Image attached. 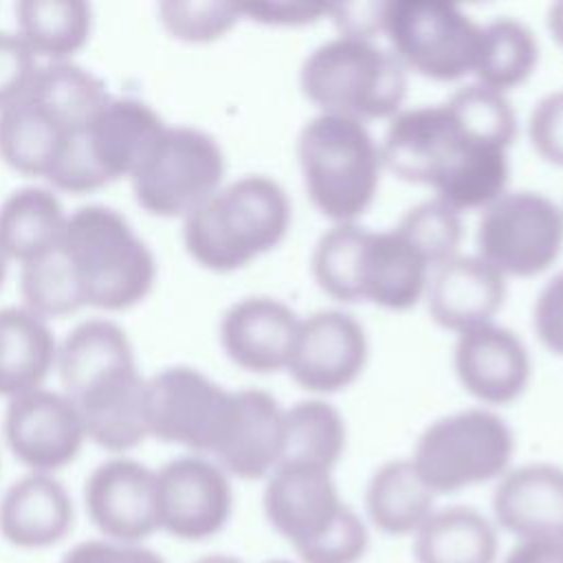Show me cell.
Here are the masks:
<instances>
[{
    "label": "cell",
    "instance_id": "obj_1",
    "mask_svg": "<svg viewBox=\"0 0 563 563\" xmlns=\"http://www.w3.org/2000/svg\"><path fill=\"white\" fill-rule=\"evenodd\" d=\"M517 130L508 95L471 81L442 101L400 108L378 143L387 172L464 213L508 189Z\"/></svg>",
    "mask_w": 563,
    "mask_h": 563
},
{
    "label": "cell",
    "instance_id": "obj_2",
    "mask_svg": "<svg viewBox=\"0 0 563 563\" xmlns=\"http://www.w3.org/2000/svg\"><path fill=\"white\" fill-rule=\"evenodd\" d=\"M310 273L334 301L402 312L424 299L431 266L396 227L376 231L347 222L319 235Z\"/></svg>",
    "mask_w": 563,
    "mask_h": 563
},
{
    "label": "cell",
    "instance_id": "obj_3",
    "mask_svg": "<svg viewBox=\"0 0 563 563\" xmlns=\"http://www.w3.org/2000/svg\"><path fill=\"white\" fill-rule=\"evenodd\" d=\"M292 205L268 174H244L211 194L183 218L189 257L211 273H233L273 251L286 238Z\"/></svg>",
    "mask_w": 563,
    "mask_h": 563
},
{
    "label": "cell",
    "instance_id": "obj_4",
    "mask_svg": "<svg viewBox=\"0 0 563 563\" xmlns=\"http://www.w3.org/2000/svg\"><path fill=\"white\" fill-rule=\"evenodd\" d=\"M262 510L297 563H361L369 550V526L343 499L332 471L279 464L264 479Z\"/></svg>",
    "mask_w": 563,
    "mask_h": 563
},
{
    "label": "cell",
    "instance_id": "obj_5",
    "mask_svg": "<svg viewBox=\"0 0 563 563\" xmlns=\"http://www.w3.org/2000/svg\"><path fill=\"white\" fill-rule=\"evenodd\" d=\"M59 246L77 275L86 308L128 310L154 288L156 255L114 207L90 202L68 211Z\"/></svg>",
    "mask_w": 563,
    "mask_h": 563
},
{
    "label": "cell",
    "instance_id": "obj_6",
    "mask_svg": "<svg viewBox=\"0 0 563 563\" xmlns=\"http://www.w3.org/2000/svg\"><path fill=\"white\" fill-rule=\"evenodd\" d=\"M295 154L306 196L330 224L358 222L367 213L385 172L367 123L317 112L301 125Z\"/></svg>",
    "mask_w": 563,
    "mask_h": 563
},
{
    "label": "cell",
    "instance_id": "obj_7",
    "mask_svg": "<svg viewBox=\"0 0 563 563\" xmlns=\"http://www.w3.org/2000/svg\"><path fill=\"white\" fill-rule=\"evenodd\" d=\"M297 81L317 112L369 125L405 108L409 73L378 40L336 33L308 51Z\"/></svg>",
    "mask_w": 563,
    "mask_h": 563
},
{
    "label": "cell",
    "instance_id": "obj_8",
    "mask_svg": "<svg viewBox=\"0 0 563 563\" xmlns=\"http://www.w3.org/2000/svg\"><path fill=\"white\" fill-rule=\"evenodd\" d=\"M515 455L508 420L490 407H466L431 420L407 455L422 482L440 495L497 482Z\"/></svg>",
    "mask_w": 563,
    "mask_h": 563
},
{
    "label": "cell",
    "instance_id": "obj_9",
    "mask_svg": "<svg viewBox=\"0 0 563 563\" xmlns=\"http://www.w3.org/2000/svg\"><path fill=\"white\" fill-rule=\"evenodd\" d=\"M380 35L407 73L460 81L473 77L482 22L451 0H387Z\"/></svg>",
    "mask_w": 563,
    "mask_h": 563
},
{
    "label": "cell",
    "instance_id": "obj_10",
    "mask_svg": "<svg viewBox=\"0 0 563 563\" xmlns=\"http://www.w3.org/2000/svg\"><path fill=\"white\" fill-rule=\"evenodd\" d=\"M128 180L147 213L183 220L224 185L227 156L209 132L167 123Z\"/></svg>",
    "mask_w": 563,
    "mask_h": 563
},
{
    "label": "cell",
    "instance_id": "obj_11",
    "mask_svg": "<svg viewBox=\"0 0 563 563\" xmlns=\"http://www.w3.org/2000/svg\"><path fill=\"white\" fill-rule=\"evenodd\" d=\"M563 253V205L537 189H506L479 211L475 255L506 279L537 277Z\"/></svg>",
    "mask_w": 563,
    "mask_h": 563
},
{
    "label": "cell",
    "instance_id": "obj_12",
    "mask_svg": "<svg viewBox=\"0 0 563 563\" xmlns=\"http://www.w3.org/2000/svg\"><path fill=\"white\" fill-rule=\"evenodd\" d=\"M145 405L150 438L213 457L231 418L233 389L194 365H169L147 376Z\"/></svg>",
    "mask_w": 563,
    "mask_h": 563
},
{
    "label": "cell",
    "instance_id": "obj_13",
    "mask_svg": "<svg viewBox=\"0 0 563 563\" xmlns=\"http://www.w3.org/2000/svg\"><path fill=\"white\" fill-rule=\"evenodd\" d=\"M233 479L211 457L183 453L156 468L158 532L178 541H207L233 515Z\"/></svg>",
    "mask_w": 563,
    "mask_h": 563
},
{
    "label": "cell",
    "instance_id": "obj_14",
    "mask_svg": "<svg viewBox=\"0 0 563 563\" xmlns=\"http://www.w3.org/2000/svg\"><path fill=\"white\" fill-rule=\"evenodd\" d=\"M2 435L26 471L51 475L73 464L88 442L73 398L46 385L7 400Z\"/></svg>",
    "mask_w": 563,
    "mask_h": 563
},
{
    "label": "cell",
    "instance_id": "obj_15",
    "mask_svg": "<svg viewBox=\"0 0 563 563\" xmlns=\"http://www.w3.org/2000/svg\"><path fill=\"white\" fill-rule=\"evenodd\" d=\"M367 361L365 325L343 308H319L301 317L286 372L299 387L325 398L356 383Z\"/></svg>",
    "mask_w": 563,
    "mask_h": 563
},
{
    "label": "cell",
    "instance_id": "obj_16",
    "mask_svg": "<svg viewBox=\"0 0 563 563\" xmlns=\"http://www.w3.org/2000/svg\"><path fill=\"white\" fill-rule=\"evenodd\" d=\"M84 508L101 537L145 543L158 532L156 468L130 455H110L86 477Z\"/></svg>",
    "mask_w": 563,
    "mask_h": 563
},
{
    "label": "cell",
    "instance_id": "obj_17",
    "mask_svg": "<svg viewBox=\"0 0 563 563\" xmlns=\"http://www.w3.org/2000/svg\"><path fill=\"white\" fill-rule=\"evenodd\" d=\"M453 372L471 398L495 409L528 389L532 358L526 341L512 328L490 321L455 334Z\"/></svg>",
    "mask_w": 563,
    "mask_h": 563
},
{
    "label": "cell",
    "instance_id": "obj_18",
    "mask_svg": "<svg viewBox=\"0 0 563 563\" xmlns=\"http://www.w3.org/2000/svg\"><path fill=\"white\" fill-rule=\"evenodd\" d=\"M301 314L273 295L235 299L220 317L218 339L224 354L253 374L286 372Z\"/></svg>",
    "mask_w": 563,
    "mask_h": 563
},
{
    "label": "cell",
    "instance_id": "obj_19",
    "mask_svg": "<svg viewBox=\"0 0 563 563\" xmlns=\"http://www.w3.org/2000/svg\"><path fill=\"white\" fill-rule=\"evenodd\" d=\"M284 405L266 389H233L231 418L213 457L233 479H266L282 462Z\"/></svg>",
    "mask_w": 563,
    "mask_h": 563
},
{
    "label": "cell",
    "instance_id": "obj_20",
    "mask_svg": "<svg viewBox=\"0 0 563 563\" xmlns=\"http://www.w3.org/2000/svg\"><path fill=\"white\" fill-rule=\"evenodd\" d=\"M508 297V279L475 253H457L431 271L424 303L440 328L460 334L495 321Z\"/></svg>",
    "mask_w": 563,
    "mask_h": 563
},
{
    "label": "cell",
    "instance_id": "obj_21",
    "mask_svg": "<svg viewBox=\"0 0 563 563\" xmlns=\"http://www.w3.org/2000/svg\"><path fill=\"white\" fill-rule=\"evenodd\" d=\"M493 521L519 539L563 541V466L526 462L510 466L493 490Z\"/></svg>",
    "mask_w": 563,
    "mask_h": 563
},
{
    "label": "cell",
    "instance_id": "obj_22",
    "mask_svg": "<svg viewBox=\"0 0 563 563\" xmlns=\"http://www.w3.org/2000/svg\"><path fill=\"white\" fill-rule=\"evenodd\" d=\"M165 125L167 121L147 101L110 95L79 134L90 161L110 185L134 174Z\"/></svg>",
    "mask_w": 563,
    "mask_h": 563
},
{
    "label": "cell",
    "instance_id": "obj_23",
    "mask_svg": "<svg viewBox=\"0 0 563 563\" xmlns=\"http://www.w3.org/2000/svg\"><path fill=\"white\" fill-rule=\"evenodd\" d=\"M75 504L57 475L26 471L0 497V537L20 550H46L66 539Z\"/></svg>",
    "mask_w": 563,
    "mask_h": 563
},
{
    "label": "cell",
    "instance_id": "obj_24",
    "mask_svg": "<svg viewBox=\"0 0 563 563\" xmlns=\"http://www.w3.org/2000/svg\"><path fill=\"white\" fill-rule=\"evenodd\" d=\"M145 383L147 376L136 365L73 396L88 442L110 455H128L150 438Z\"/></svg>",
    "mask_w": 563,
    "mask_h": 563
},
{
    "label": "cell",
    "instance_id": "obj_25",
    "mask_svg": "<svg viewBox=\"0 0 563 563\" xmlns=\"http://www.w3.org/2000/svg\"><path fill=\"white\" fill-rule=\"evenodd\" d=\"M130 367H136L134 345L125 328L108 317L79 321L57 341L55 372L59 389L70 398Z\"/></svg>",
    "mask_w": 563,
    "mask_h": 563
},
{
    "label": "cell",
    "instance_id": "obj_26",
    "mask_svg": "<svg viewBox=\"0 0 563 563\" xmlns=\"http://www.w3.org/2000/svg\"><path fill=\"white\" fill-rule=\"evenodd\" d=\"M435 499L409 457H391L378 464L365 484V521L387 537H413L438 508Z\"/></svg>",
    "mask_w": 563,
    "mask_h": 563
},
{
    "label": "cell",
    "instance_id": "obj_27",
    "mask_svg": "<svg viewBox=\"0 0 563 563\" xmlns=\"http://www.w3.org/2000/svg\"><path fill=\"white\" fill-rule=\"evenodd\" d=\"M57 341L48 321L24 306L0 308V396L11 400L46 385Z\"/></svg>",
    "mask_w": 563,
    "mask_h": 563
},
{
    "label": "cell",
    "instance_id": "obj_28",
    "mask_svg": "<svg viewBox=\"0 0 563 563\" xmlns=\"http://www.w3.org/2000/svg\"><path fill=\"white\" fill-rule=\"evenodd\" d=\"M416 563H497L499 528L464 504L435 508L411 537Z\"/></svg>",
    "mask_w": 563,
    "mask_h": 563
},
{
    "label": "cell",
    "instance_id": "obj_29",
    "mask_svg": "<svg viewBox=\"0 0 563 563\" xmlns=\"http://www.w3.org/2000/svg\"><path fill=\"white\" fill-rule=\"evenodd\" d=\"M68 211L48 185H24L0 202V249L11 262H31L62 244Z\"/></svg>",
    "mask_w": 563,
    "mask_h": 563
},
{
    "label": "cell",
    "instance_id": "obj_30",
    "mask_svg": "<svg viewBox=\"0 0 563 563\" xmlns=\"http://www.w3.org/2000/svg\"><path fill=\"white\" fill-rule=\"evenodd\" d=\"M68 132L26 92L0 108V161L11 169L46 178Z\"/></svg>",
    "mask_w": 563,
    "mask_h": 563
},
{
    "label": "cell",
    "instance_id": "obj_31",
    "mask_svg": "<svg viewBox=\"0 0 563 563\" xmlns=\"http://www.w3.org/2000/svg\"><path fill=\"white\" fill-rule=\"evenodd\" d=\"M92 7L84 0H20L15 33L40 62L75 59L92 33Z\"/></svg>",
    "mask_w": 563,
    "mask_h": 563
},
{
    "label": "cell",
    "instance_id": "obj_32",
    "mask_svg": "<svg viewBox=\"0 0 563 563\" xmlns=\"http://www.w3.org/2000/svg\"><path fill=\"white\" fill-rule=\"evenodd\" d=\"M539 64V40L528 22L495 15L482 22L473 81L508 95L526 84Z\"/></svg>",
    "mask_w": 563,
    "mask_h": 563
},
{
    "label": "cell",
    "instance_id": "obj_33",
    "mask_svg": "<svg viewBox=\"0 0 563 563\" xmlns=\"http://www.w3.org/2000/svg\"><path fill=\"white\" fill-rule=\"evenodd\" d=\"M347 446L343 413L323 396H310L284 407L282 462L332 471Z\"/></svg>",
    "mask_w": 563,
    "mask_h": 563
},
{
    "label": "cell",
    "instance_id": "obj_34",
    "mask_svg": "<svg viewBox=\"0 0 563 563\" xmlns=\"http://www.w3.org/2000/svg\"><path fill=\"white\" fill-rule=\"evenodd\" d=\"M26 95L68 134L84 130L110 97L101 77L75 59L40 62Z\"/></svg>",
    "mask_w": 563,
    "mask_h": 563
},
{
    "label": "cell",
    "instance_id": "obj_35",
    "mask_svg": "<svg viewBox=\"0 0 563 563\" xmlns=\"http://www.w3.org/2000/svg\"><path fill=\"white\" fill-rule=\"evenodd\" d=\"M20 299L26 310L51 321L86 308V299L62 246L20 264Z\"/></svg>",
    "mask_w": 563,
    "mask_h": 563
},
{
    "label": "cell",
    "instance_id": "obj_36",
    "mask_svg": "<svg viewBox=\"0 0 563 563\" xmlns=\"http://www.w3.org/2000/svg\"><path fill=\"white\" fill-rule=\"evenodd\" d=\"M394 227L424 255L431 271L462 253V213L435 196L411 205Z\"/></svg>",
    "mask_w": 563,
    "mask_h": 563
},
{
    "label": "cell",
    "instance_id": "obj_37",
    "mask_svg": "<svg viewBox=\"0 0 563 563\" xmlns=\"http://www.w3.org/2000/svg\"><path fill=\"white\" fill-rule=\"evenodd\" d=\"M158 22L178 42L211 44L240 22V2L231 0H165L156 7Z\"/></svg>",
    "mask_w": 563,
    "mask_h": 563
},
{
    "label": "cell",
    "instance_id": "obj_38",
    "mask_svg": "<svg viewBox=\"0 0 563 563\" xmlns=\"http://www.w3.org/2000/svg\"><path fill=\"white\" fill-rule=\"evenodd\" d=\"M532 150L550 165L563 167V88L539 97L528 114Z\"/></svg>",
    "mask_w": 563,
    "mask_h": 563
},
{
    "label": "cell",
    "instance_id": "obj_39",
    "mask_svg": "<svg viewBox=\"0 0 563 563\" xmlns=\"http://www.w3.org/2000/svg\"><path fill=\"white\" fill-rule=\"evenodd\" d=\"M40 66V59L15 33V29H0V108L20 99Z\"/></svg>",
    "mask_w": 563,
    "mask_h": 563
},
{
    "label": "cell",
    "instance_id": "obj_40",
    "mask_svg": "<svg viewBox=\"0 0 563 563\" xmlns=\"http://www.w3.org/2000/svg\"><path fill=\"white\" fill-rule=\"evenodd\" d=\"M332 2L314 0H246L240 2L242 20L264 26H310L330 18Z\"/></svg>",
    "mask_w": 563,
    "mask_h": 563
},
{
    "label": "cell",
    "instance_id": "obj_41",
    "mask_svg": "<svg viewBox=\"0 0 563 563\" xmlns=\"http://www.w3.org/2000/svg\"><path fill=\"white\" fill-rule=\"evenodd\" d=\"M532 330L539 343L563 358V268L548 277L532 303Z\"/></svg>",
    "mask_w": 563,
    "mask_h": 563
},
{
    "label": "cell",
    "instance_id": "obj_42",
    "mask_svg": "<svg viewBox=\"0 0 563 563\" xmlns=\"http://www.w3.org/2000/svg\"><path fill=\"white\" fill-rule=\"evenodd\" d=\"M59 563H165V559L145 543H123L97 537L73 545Z\"/></svg>",
    "mask_w": 563,
    "mask_h": 563
},
{
    "label": "cell",
    "instance_id": "obj_43",
    "mask_svg": "<svg viewBox=\"0 0 563 563\" xmlns=\"http://www.w3.org/2000/svg\"><path fill=\"white\" fill-rule=\"evenodd\" d=\"M501 563H563V541L519 539L504 554Z\"/></svg>",
    "mask_w": 563,
    "mask_h": 563
},
{
    "label": "cell",
    "instance_id": "obj_44",
    "mask_svg": "<svg viewBox=\"0 0 563 563\" xmlns=\"http://www.w3.org/2000/svg\"><path fill=\"white\" fill-rule=\"evenodd\" d=\"M545 24L550 35L563 46V0L552 2L548 13H545Z\"/></svg>",
    "mask_w": 563,
    "mask_h": 563
},
{
    "label": "cell",
    "instance_id": "obj_45",
    "mask_svg": "<svg viewBox=\"0 0 563 563\" xmlns=\"http://www.w3.org/2000/svg\"><path fill=\"white\" fill-rule=\"evenodd\" d=\"M194 563H244L240 556L233 554H224V552H213V554H205L200 559H196Z\"/></svg>",
    "mask_w": 563,
    "mask_h": 563
},
{
    "label": "cell",
    "instance_id": "obj_46",
    "mask_svg": "<svg viewBox=\"0 0 563 563\" xmlns=\"http://www.w3.org/2000/svg\"><path fill=\"white\" fill-rule=\"evenodd\" d=\"M9 264H11V260L4 255V251L0 249V288H2V284H4V279H7V273H9Z\"/></svg>",
    "mask_w": 563,
    "mask_h": 563
},
{
    "label": "cell",
    "instance_id": "obj_47",
    "mask_svg": "<svg viewBox=\"0 0 563 563\" xmlns=\"http://www.w3.org/2000/svg\"><path fill=\"white\" fill-rule=\"evenodd\" d=\"M264 563H297V561H290V559H268Z\"/></svg>",
    "mask_w": 563,
    "mask_h": 563
}]
</instances>
